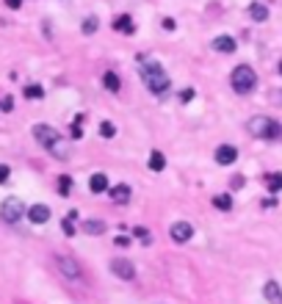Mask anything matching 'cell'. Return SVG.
<instances>
[{
  "label": "cell",
  "instance_id": "obj_1",
  "mask_svg": "<svg viewBox=\"0 0 282 304\" xmlns=\"http://www.w3.org/2000/svg\"><path fill=\"white\" fill-rule=\"evenodd\" d=\"M141 80H144V86L158 97H163L169 91V86H172L166 69H163L158 61H144V66H141Z\"/></svg>",
  "mask_w": 282,
  "mask_h": 304
},
{
  "label": "cell",
  "instance_id": "obj_2",
  "mask_svg": "<svg viewBox=\"0 0 282 304\" xmlns=\"http://www.w3.org/2000/svg\"><path fill=\"white\" fill-rule=\"evenodd\" d=\"M246 130L252 133L255 138H263V141H277V138H282V125L277 119H271V116H252L249 125H246Z\"/></svg>",
  "mask_w": 282,
  "mask_h": 304
},
{
  "label": "cell",
  "instance_id": "obj_3",
  "mask_svg": "<svg viewBox=\"0 0 282 304\" xmlns=\"http://www.w3.org/2000/svg\"><path fill=\"white\" fill-rule=\"evenodd\" d=\"M33 138H36L44 149H50L55 158H66V147H61L64 138H61V133L55 130V127H50V125H33Z\"/></svg>",
  "mask_w": 282,
  "mask_h": 304
},
{
  "label": "cell",
  "instance_id": "obj_4",
  "mask_svg": "<svg viewBox=\"0 0 282 304\" xmlns=\"http://www.w3.org/2000/svg\"><path fill=\"white\" fill-rule=\"evenodd\" d=\"M230 83H233V91L235 94H252L258 89V75L249 64H238L230 75Z\"/></svg>",
  "mask_w": 282,
  "mask_h": 304
},
{
  "label": "cell",
  "instance_id": "obj_5",
  "mask_svg": "<svg viewBox=\"0 0 282 304\" xmlns=\"http://www.w3.org/2000/svg\"><path fill=\"white\" fill-rule=\"evenodd\" d=\"M22 213H25V205H22L19 197H8V199H3V205H0V219L6 221V224H19Z\"/></svg>",
  "mask_w": 282,
  "mask_h": 304
},
{
  "label": "cell",
  "instance_id": "obj_6",
  "mask_svg": "<svg viewBox=\"0 0 282 304\" xmlns=\"http://www.w3.org/2000/svg\"><path fill=\"white\" fill-rule=\"evenodd\" d=\"M111 271H114L119 280H133V277H136V266H133L127 257H114V260H111Z\"/></svg>",
  "mask_w": 282,
  "mask_h": 304
},
{
  "label": "cell",
  "instance_id": "obj_7",
  "mask_svg": "<svg viewBox=\"0 0 282 304\" xmlns=\"http://www.w3.org/2000/svg\"><path fill=\"white\" fill-rule=\"evenodd\" d=\"M169 235H172L174 244H186V241L194 238V227L188 224V221H174L172 230H169Z\"/></svg>",
  "mask_w": 282,
  "mask_h": 304
},
{
  "label": "cell",
  "instance_id": "obj_8",
  "mask_svg": "<svg viewBox=\"0 0 282 304\" xmlns=\"http://www.w3.org/2000/svg\"><path fill=\"white\" fill-rule=\"evenodd\" d=\"M235 161H238V149H235L233 144H222V147L216 149V163L219 166H233Z\"/></svg>",
  "mask_w": 282,
  "mask_h": 304
},
{
  "label": "cell",
  "instance_id": "obj_9",
  "mask_svg": "<svg viewBox=\"0 0 282 304\" xmlns=\"http://www.w3.org/2000/svg\"><path fill=\"white\" fill-rule=\"evenodd\" d=\"M108 194H111V199H114L116 205H125V202H130V185L127 183H116V185H108Z\"/></svg>",
  "mask_w": 282,
  "mask_h": 304
},
{
  "label": "cell",
  "instance_id": "obj_10",
  "mask_svg": "<svg viewBox=\"0 0 282 304\" xmlns=\"http://www.w3.org/2000/svg\"><path fill=\"white\" fill-rule=\"evenodd\" d=\"M263 296H266V302L269 304H282V288H280V282H274V280H269L263 285Z\"/></svg>",
  "mask_w": 282,
  "mask_h": 304
},
{
  "label": "cell",
  "instance_id": "obj_11",
  "mask_svg": "<svg viewBox=\"0 0 282 304\" xmlns=\"http://www.w3.org/2000/svg\"><path fill=\"white\" fill-rule=\"evenodd\" d=\"M28 219H30V224H47L50 221V208L47 205H33V208L28 210Z\"/></svg>",
  "mask_w": 282,
  "mask_h": 304
},
{
  "label": "cell",
  "instance_id": "obj_12",
  "mask_svg": "<svg viewBox=\"0 0 282 304\" xmlns=\"http://www.w3.org/2000/svg\"><path fill=\"white\" fill-rule=\"evenodd\" d=\"M210 47L216 50V53H235V47H238V44H235L233 36H216V39L210 42Z\"/></svg>",
  "mask_w": 282,
  "mask_h": 304
},
{
  "label": "cell",
  "instance_id": "obj_13",
  "mask_svg": "<svg viewBox=\"0 0 282 304\" xmlns=\"http://www.w3.org/2000/svg\"><path fill=\"white\" fill-rule=\"evenodd\" d=\"M114 30L116 33H136V22H133V17L130 14H119V17L114 19Z\"/></svg>",
  "mask_w": 282,
  "mask_h": 304
},
{
  "label": "cell",
  "instance_id": "obj_14",
  "mask_svg": "<svg viewBox=\"0 0 282 304\" xmlns=\"http://www.w3.org/2000/svg\"><path fill=\"white\" fill-rule=\"evenodd\" d=\"M58 266H61V271H64V274L69 277V280H78V277L83 274V271H80V266L72 260V257H61Z\"/></svg>",
  "mask_w": 282,
  "mask_h": 304
},
{
  "label": "cell",
  "instance_id": "obj_15",
  "mask_svg": "<svg viewBox=\"0 0 282 304\" xmlns=\"http://www.w3.org/2000/svg\"><path fill=\"white\" fill-rule=\"evenodd\" d=\"M89 188H91V194H102V191H108V174H102V172L91 174Z\"/></svg>",
  "mask_w": 282,
  "mask_h": 304
},
{
  "label": "cell",
  "instance_id": "obj_16",
  "mask_svg": "<svg viewBox=\"0 0 282 304\" xmlns=\"http://www.w3.org/2000/svg\"><path fill=\"white\" fill-rule=\"evenodd\" d=\"M263 183H266V188H269L271 194H280L282 191V172H269L263 177Z\"/></svg>",
  "mask_w": 282,
  "mask_h": 304
},
{
  "label": "cell",
  "instance_id": "obj_17",
  "mask_svg": "<svg viewBox=\"0 0 282 304\" xmlns=\"http://www.w3.org/2000/svg\"><path fill=\"white\" fill-rule=\"evenodd\" d=\"M249 17H252L255 22H266V19H269V8H266L263 3H252V6H249Z\"/></svg>",
  "mask_w": 282,
  "mask_h": 304
},
{
  "label": "cell",
  "instance_id": "obj_18",
  "mask_svg": "<svg viewBox=\"0 0 282 304\" xmlns=\"http://www.w3.org/2000/svg\"><path fill=\"white\" fill-rule=\"evenodd\" d=\"M147 166L152 169V172H163L166 169V158H163V152H150V161H147Z\"/></svg>",
  "mask_w": 282,
  "mask_h": 304
},
{
  "label": "cell",
  "instance_id": "obj_19",
  "mask_svg": "<svg viewBox=\"0 0 282 304\" xmlns=\"http://www.w3.org/2000/svg\"><path fill=\"white\" fill-rule=\"evenodd\" d=\"M102 86H105L108 91H119L122 89V80H119L116 72H105V75H102Z\"/></svg>",
  "mask_w": 282,
  "mask_h": 304
},
{
  "label": "cell",
  "instance_id": "obj_20",
  "mask_svg": "<svg viewBox=\"0 0 282 304\" xmlns=\"http://www.w3.org/2000/svg\"><path fill=\"white\" fill-rule=\"evenodd\" d=\"M22 97H25V100H42L44 89L39 83H30V86H25V89H22Z\"/></svg>",
  "mask_w": 282,
  "mask_h": 304
},
{
  "label": "cell",
  "instance_id": "obj_21",
  "mask_svg": "<svg viewBox=\"0 0 282 304\" xmlns=\"http://www.w3.org/2000/svg\"><path fill=\"white\" fill-rule=\"evenodd\" d=\"M83 230L89 235H102V233H105V224H102V221H97V219H86L83 221Z\"/></svg>",
  "mask_w": 282,
  "mask_h": 304
},
{
  "label": "cell",
  "instance_id": "obj_22",
  "mask_svg": "<svg viewBox=\"0 0 282 304\" xmlns=\"http://www.w3.org/2000/svg\"><path fill=\"white\" fill-rule=\"evenodd\" d=\"M213 208L230 210V208H233V197H230V194H216V197H213Z\"/></svg>",
  "mask_w": 282,
  "mask_h": 304
},
{
  "label": "cell",
  "instance_id": "obj_23",
  "mask_svg": "<svg viewBox=\"0 0 282 304\" xmlns=\"http://www.w3.org/2000/svg\"><path fill=\"white\" fill-rule=\"evenodd\" d=\"M58 194L61 197H69V194H72V177H69V174H61L58 177Z\"/></svg>",
  "mask_w": 282,
  "mask_h": 304
},
{
  "label": "cell",
  "instance_id": "obj_24",
  "mask_svg": "<svg viewBox=\"0 0 282 304\" xmlns=\"http://www.w3.org/2000/svg\"><path fill=\"white\" fill-rule=\"evenodd\" d=\"M100 136L102 138H114L116 136V125H114V122H102V125H100Z\"/></svg>",
  "mask_w": 282,
  "mask_h": 304
},
{
  "label": "cell",
  "instance_id": "obj_25",
  "mask_svg": "<svg viewBox=\"0 0 282 304\" xmlns=\"http://www.w3.org/2000/svg\"><path fill=\"white\" fill-rule=\"evenodd\" d=\"M72 221H75V219H69V216H66V219L61 221V230H64V235H66V238H72V235L78 233V230H75V224H72Z\"/></svg>",
  "mask_w": 282,
  "mask_h": 304
},
{
  "label": "cell",
  "instance_id": "obj_26",
  "mask_svg": "<svg viewBox=\"0 0 282 304\" xmlns=\"http://www.w3.org/2000/svg\"><path fill=\"white\" fill-rule=\"evenodd\" d=\"M133 235H136L138 241H141V244H150V233H147V227H133Z\"/></svg>",
  "mask_w": 282,
  "mask_h": 304
},
{
  "label": "cell",
  "instance_id": "obj_27",
  "mask_svg": "<svg viewBox=\"0 0 282 304\" xmlns=\"http://www.w3.org/2000/svg\"><path fill=\"white\" fill-rule=\"evenodd\" d=\"M80 28H83V33H94V30H97V17H94V14H91V17H86Z\"/></svg>",
  "mask_w": 282,
  "mask_h": 304
},
{
  "label": "cell",
  "instance_id": "obj_28",
  "mask_svg": "<svg viewBox=\"0 0 282 304\" xmlns=\"http://www.w3.org/2000/svg\"><path fill=\"white\" fill-rule=\"evenodd\" d=\"M11 108H14V100L8 94H3L0 97V111H11Z\"/></svg>",
  "mask_w": 282,
  "mask_h": 304
},
{
  "label": "cell",
  "instance_id": "obj_29",
  "mask_svg": "<svg viewBox=\"0 0 282 304\" xmlns=\"http://www.w3.org/2000/svg\"><path fill=\"white\" fill-rule=\"evenodd\" d=\"M8 174H11V169H8L6 163H0V185H3V183L8 180Z\"/></svg>",
  "mask_w": 282,
  "mask_h": 304
},
{
  "label": "cell",
  "instance_id": "obj_30",
  "mask_svg": "<svg viewBox=\"0 0 282 304\" xmlns=\"http://www.w3.org/2000/svg\"><path fill=\"white\" fill-rule=\"evenodd\" d=\"M180 100H183V102H191V100H194V89H183V91H180Z\"/></svg>",
  "mask_w": 282,
  "mask_h": 304
},
{
  "label": "cell",
  "instance_id": "obj_31",
  "mask_svg": "<svg viewBox=\"0 0 282 304\" xmlns=\"http://www.w3.org/2000/svg\"><path fill=\"white\" fill-rule=\"evenodd\" d=\"M244 183H246V180H244V177H241V174H238V177H233V183H230V185H233L235 191H238V188H244Z\"/></svg>",
  "mask_w": 282,
  "mask_h": 304
},
{
  "label": "cell",
  "instance_id": "obj_32",
  "mask_svg": "<svg viewBox=\"0 0 282 304\" xmlns=\"http://www.w3.org/2000/svg\"><path fill=\"white\" fill-rule=\"evenodd\" d=\"M116 246H122V249H125V246H130V238H127V235H119V238L114 241Z\"/></svg>",
  "mask_w": 282,
  "mask_h": 304
},
{
  "label": "cell",
  "instance_id": "obj_33",
  "mask_svg": "<svg viewBox=\"0 0 282 304\" xmlns=\"http://www.w3.org/2000/svg\"><path fill=\"white\" fill-rule=\"evenodd\" d=\"M163 28H166V30H174V28H177V22H174L172 17H166V19H163Z\"/></svg>",
  "mask_w": 282,
  "mask_h": 304
},
{
  "label": "cell",
  "instance_id": "obj_34",
  "mask_svg": "<svg viewBox=\"0 0 282 304\" xmlns=\"http://www.w3.org/2000/svg\"><path fill=\"white\" fill-rule=\"evenodd\" d=\"M6 6L8 8H19V6H22V0H6Z\"/></svg>",
  "mask_w": 282,
  "mask_h": 304
},
{
  "label": "cell",
  "instance_id": "obj_35",
  "mask_svg": "<svg viewBox=\"0 0 282 304\" xmlns=\"http://www.w3.org/2000/svg\"><path fill=\"white\" fill-rule=\"evenodd\" d=\"M263 208H277V199H271V197L263 199Z\"/></svg>",
  "mask_w": 282,
  "mask_h": 304
},
{
  "label": "cell",
  "instance_id": "obj_36",
  "mask_svg": "<svg viewBox=\"0 0 282 304\" xmlns=\"http://www.w3.org/2000/svg\"><path fill=\"white\" fill-rule=\"evenodd\" d=\"M280 75H282V61H280Z\"/></svg>",
  "mask_w": 282,
  "mask_h": 304
}]
</instances>
